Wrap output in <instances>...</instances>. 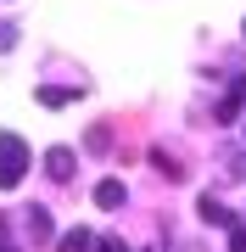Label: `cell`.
<instances>
[{
	"label": "cell",
	"instance_id": "cell-1",
	"mask_svg": "<svg viewBox=\"0 0 246 252\" xmlns=\"http://www.w3.org/2000/svg\"><path fill=\"white\" fill-rule=\"evenodd\" d=\"M23 174H28V146L23 135H0V190H11V185H23Z\"/></svg>",
	"mask_w": 246,
	"mask_h": 252
},
{
	"label": "cell",
	"instance_id": "cell-2",
	"mask_svg": "<svg viewBox=\"0 0 246 252\" xmlns=\"http://www.w3.org/2000/svg\"><path fill=\"white\" fill-rule=\"evenodd\" d=\"M196 213H201V224H213V230H235V213L213 196V190H201V202H196Z\"/></svg>",
	"mask_w": 246,
	"mask_h": 252
},
{
	"label": "cell",
	"instance_id": "cell-3",
	"mask_svg": "<svg viewBox=\"0 0 246 252\" xmlns=\"http://www.w3.org/2000/svg\"><path fill=\"white\" fill-rule=\"evenodd\" d=\"M241 101H246V79L235 73V79H229V95L219 101V107H213V118H219V124H235V112H241Z\"/></svg>",
	"mask_w": 246,
	"mask_h": 252
},
{
	"label": "cell",
	"instance_id": "cell-4",
	"mask_svg": "<svg viewBox=\"0 0 246 252\" xmlns=\"http://www.w3.org/2000/svg\"><path fill=\"white\" fill-rule=\"evenodd\" d=\"M39 107H67V101H79L84 95V84H39Z\"/></svg>",
	"mask_w": 246,
	"mask_h": 252
},
{
	"label": "cell",
	"instance_id": "cell-5",
	"mask_svg": "<svg viewBox=\"0 0 246 252\" xmlns=\"http://www.w3.org/2000/svg\"><path fill=\"white\" fill-rule=\"evenodd\" d=\"M73 162H79V157L67 152V146H51V152H45V174H51V180H62V185H67V180H73Z\"/></svg>",
	"mask_w": 246,
	"mask_h": 252
},
{
	"label": "cell",
	"instance_id": "cell-6",
	"mask_svg": "<svg viewBox=\"0 0 246 252\" xmlns=\"http://www.w3.org/2000/svg\"><path fill=\"white\" fill-rule=\"evenodd\" d=\"M123 202H129L123 180H101V185H95V207H107V213H112V207H123Z\"/></svg>",
	"mask_w": 246,
	"mask_h": 252
},
{
	"label": "cell",
	"instance_id": "cell-7",
	"mask_svg": "<svg viewBox=\"0 0 246 252\" xmlns=\"http://www.w3.org/2000/svg\"><path fill=\"white\" fill-rule=\"evenodd\" d=\"M23 224H28V235H34V247H45L51 235H56V230H51V213H45V207H28V219H23Z\"/></svg>",
	"mask_w": 246,
	"mask_h": 252
},
{
	"label": "cell",
	"instance_id": "cell-8",
	"mask_svg": "<svg viewBox=\"0 0 246 252\" xmlns=\"http://www.w3.org/2000/svg\"><path fill=\"white\" fill-rule=\"evenodd\" d=\"M62 252H95V235L90 230H67L62 235Z\"/></svg>",
	"mask_w": 246,
	"mask_h": 252
},
{
	"label": "cell",
	"instance_id": "cell-9",
	"mask_svg": "<svg viewBox=\"0 0 246 252\" xmlns=\"http://www.w3.org/2000/svg\"><path fill=\"white\" fill-rule=\"evenodd\" d=\"M151 162H157V174H163V180H185V168H179V162H173V157L163 152V146L151 152Z\"/></svg>",
	"mask_w": 246,
	"mask_h": 252
},
{
	"label": "cell",
	"instance_id": "cell-10",
	"mask_svg": "<svg viewBox=\"0 0 246 252\" xmlns=\"http://www.w3.org/2000/svg\"><path fill=\"white\" fill-rule=\"evenodd\" d=\"M224 174H229V180H246V157L241 152H224Z\"/></svg>",
	"mask_w": 246,
	"mask_h": 252
},
{
	"label": "cell",
	"instance_id": "cell-11",
	"mask_svg": "<svg viewBox=\"0 0 246 252\" xmlns=\"http://www.w3.org/2000/svg\"><path fill=\"white\" fill-rule=\"evenodd\" d=\"M107 146H112V129L95 124V129H90V152H107Z\"/></svg>",
	"mask_w": 246,
	"mask_h": 252
},
{
	"label": "cell",
	"instance_id": "cell-12",
	"mask_svg": "<svg viewBox=\"0 0 246 252\" xmlns=\"http://www.w3.org/2000/svg\"><path fill=\"white\" fill-rule=\"evenodd\" d=\"M95 252H129V247L118 241V235H101V241H95Z\"/></svg>",
	"mask_w": 246,
	"mask_h": 252
},
{
	"label": "cell",
	"instance_id": "cell-13",
	"mask_svg": "<svg viewBox=\"0 0 246 252\" xmlns=\"http://www.w3.org/2000/svg\"><path fill=\"white\" fill-rule=\"evenodd\" d=\"M11 45H17V28H11V23H0V51H11Z\"/></svg>",
	"mask_w": 246,
	"mask_h": 252
},
{
	"label": "cell",
	"instance_id": "cell-14",
	"mask_svg": "<svg viewBox=\"0 0 246 252\" xmlns=\"http://www.w3.org/2000/svg\"><path fill=\"white\" fill-rule=\"evenodd\" d=\"M229 252H246V230H241V224L229 230Z\"/></svg>",
	"mask_w": 246,
	"mask_h": 252
},
{
	"label": "cell",
	"instance_id": "cell-15",
	"mask_svg": "<svg viewBox=\"0 0 246 252\" xmlns=\"http://www.w3.org/2000/svg\"><path fill=\"white\" fill-rule=\"evenodd\" d=\"M0 252H6V219H0Z\"/></svg>",
	"mask_w": 246,
	"mask_h": 252
},
{
	"label": "cell",
	"instance_id": "cell-16",
	"mask_svg": "<svg viewBox=\"0 0 246 252\" xmlns=\"http://www.w3.org/2000/svg\"><path fill=\"white\" fill-rule=\"evenodd\" d=\"M241 34H246V23H241Z\"/></svg>",
	"mask_w": 246,
	"mask_h": 252
}]
</instances>
